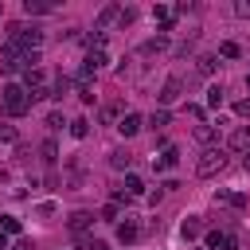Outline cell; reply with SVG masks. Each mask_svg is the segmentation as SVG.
Segmentation results:
<instances>
[{
    "label": "cell",
    "mask_w": 250,
    "mask_h": 250,
    "mask_svg": "<svg viewBox=\"0 0 250 250\" xmlns=\"http://www.w3.org/2000/svg\"><path fill=\"white\" fill-rule=\"evenodd\" d=\"M0 250H8V234L4 230H0Z\"/></svg>",
    "instance_id": "cell-33"
},
{
    "label": "cell",
    "mask_w": 250,
    "mask_h": 250,
    "mask_svg": "<svg viewBox=\"0 0 250 250\" xmlns=\"http://www.w3.org/2000/svg\"><path fill=\"white\" fill-rule=\"evenodd\" d=\"M129 160H133V156H129L125 148H117V152H109V164H113V168H129Z\"/></svg>",
    "instance_id": "cell-19"
},
{
    "label": "cell",
    "mask_w": 250,
    "mask_h": 250,
    "mask_svg": "<svg viewBox=\"0 0 250 250\" xmlns=\"http://www.w3.org/2000/svg\"><path fill=\"white\" fill-rule=\"evenodd\" d=\"M12 250H35V246H31V242H27V238H23V242H16V246H12Z\"/></svg>",
    "instance_id": "cell-32"
},
{
    "label": "cell",
    "mask_w": 250,
    "mask_h": 250,
    "mask_svg": "<svg viewBox=\"0 0 250 250\" xmlns=\"http://www.w3.org/2000/svg\"><path fill=\"white\" fill-rule=\"evenodd\" d=\"M246 90H250V74H246Z\"/></svg>",
    "instance_id": "cell-36"
},
{
    "label": "cell",
    "mask_w": 250,
    "mask_h": 250,
    "mask_svg": "<svg viewBox=\"0 0 250 250\" xmlns=\"http://www.w3.org/2000/svg\"><path fill=\"white\" fill-rule=\"evenodd\" d=\"M39 43H43V31H35V27H27V23H12L8 27V51H20V55H31V51H39Z\"/></svg>",
    "instance_id": "cell-1"
},
{
    "label": "cell",
    "mask_w": 250,
    "mask_h": 250,
    "mask_svg": "<svg viewBox=\"0 0 250 250\" xmlns=\"http://www.w3.org/2000/svg\"><path fill=\"white\" fill-rule=\"evenodd\" d=\"M234 16H238V20H250V0H238V4H234Z\"/></svg>",
    "instance_id": "cell-27"
},
{
    "label": "cell",
    "mask_w": 250,
    "mask_h": 250,
    "mask_svg": "<svg viewBox=\"0 0 250 250\" xmlns=\"http://www.w3.org/2000/svg\"><path fill=\"white\" fill-rule=\"evenodd\" d=\"M176 164H180V148H176V145H168V148L160 152V160L152 156V168H156V172H168V168H176Z\"/></svg>",
    "instance_id": "cell-7"
},
{
    "label": "cell",
    "mask_w": 250,
    "mask_h": 250,
    "mask_svg": "<svg viewBox=\"0 0 250 250\" xmlns=\"http://www.w3.org/2000/svg\"><path fill=\"white\" fill-rule=\"evenodd\" d=\"M242 164H246V172H250V152H246V156H242Z\"/></svg>",
    "instance_id": "cell-35"
},
{
    "label": "cell",
    "mask_w": 250,
    "mask_h": 250,
    "mask_svg": "<svg viewBox=\"0 0 250 250\" xmlns=\"http://www.w3.org/2000/svg\"><path fill=\"white\" fill-rule=\"evenodd\" d=\"M0 94H4V98H0V109H4L8 117H23V113L31 109V102H35V98H31L23 86H16V82H8Z\"/></svg>",
    "instance_id": "cell-2"
},
{
    "label": "cell",
    "mask_w": 250,
    "mask_h": 250,
    "mask_svg": "<svg viewBox=\"0 0 250 250\" xmlns=\"http://www.w3.org/2000/svg\"><path fill=\"white\" fill-rule=\"evenodd\" d=\"M39 152H43V164H55V141H43Z\"/></svg>",
    "instance_id": "cell-26"
},
{
    "label": "cell",
    "mask_w": 250,
    "mask_h": 250,
    "mask_svg": "<svg viewBox=\"0 0 250 250\" xmlns=\"http://www.w3.org/2000/svg\"><path fill=\"white\" fill-rule=\"evenodd\" d=\"M137 238H141V227L125 215V223H117V242H125V246H129V242H137Z\"/></svg>",
    "instance_id": "cell-9"
},
{
    "label": "cell",
    "mask_w": 250,
    "mask_h": 250,
    "mask_svg": "<svg viewBox=\"0 0 250 250\" xmlns=\"http://www.w3.org/2000/svg\"><path fill=\"white\" fill-rule=\"evenodd\" d=\"M47 125H51V129H62L66 121H62V113H51V117H47Z\"/></svg>",
    "instance_id": "cell-30"
},
{
    "label": "cell",
    "mask_w": 250,
    "mask_h": 250,
    "mask_svg": "<svg viewBox=\"0 0 250 250\" xmlns=\"http://www.w3.org/2000/svg\"><path fill=\"white\" fill-rule=\"evenodd\" d=\"M0 227H4V234H20V219H16V215H4Z\"/></svg>",
    "instance_id": "cell-25"
},
{
    "label": "cell",
    "mask_w": 250,
    "mask_h": 250,
    "mask_svg": "<svg viewBox=\"0 0 250 250\" xmlns=\"http://www.w3.org/2000/svg\"><path fill=\"white\" fill-rule=\"evenodd\" d=\"M148 125H152V129H164V125H168V109H156V113L148 117Z\"/></svg>",
    "instance_id": "cell-22"
},
{
    "label": "cell",
    "mask_w": 250,
    "mask_h": 250,
    "mask_svg": "<svg viewBox=\"0 0 250 250\" xmlns=\"http://www.w3.org/2000/svg\"><path fill=\"white\" fill-rule=\"evenodd\" d=\"M234 113H238V117H250V98H242V102H234Z\"/></svg>",
    "instance_id": "cell-29"
},
{
    "label": "cell",
    "mask_w": 250,
    "mask_h": 250,
    "mask_svg": "<svg viewBox=\"0 0 250 250\" xmlns=\"http://www.w3.org/2000/svg\"><path fill=\"white\" fill-rule=\"evenodd\" d=\"M66 227H70V234H86V227H94V215L90 211H74L66 219Z\"/></svg>",
    "instance_id": "cell-8"
},
{
    "label": "cell",
    "mask_w": 250,
    "mask_h": 250,
    "mask_svg": "<svg viewBox=\"0 0 250 250\" xmlns=\"http://www.w3.org/2000/svg\"><path fill=\"white\" fill-rule=\"evenodd\" d=\"M23 12H27V16H47V12H51V4H31V0H27V4H23Z\"/></svg>",
    "instance_id": "cell-21"
},
{
    "label": "cell",
    "mask_w": 250,
    "mask_h": 250,
    "mask_svg": "<svg viewBox=\"0 0 250 250\" xmlns=\"http://www.w3.org/2000/svg\"><path fill=\"white\" fill-rule=\"evenodd\" d=\"M207 105H211V109L223 105V86H211V90H207Z\"/></svg>",
    "instance_id": "cell-20"
},
{
    "label": "cell",
    "mask_w": 250,
    "mask_h": 250,
    "mask_svg": "<svg viewBox=\"0 0 250 250\" xmlns=\"http://www.w3.org/2000/svg\"><path fill=\"white\" fill-rule=\"evenodd\" d=\"M0 141H16V129L12 125H0Z\"/></svg>",
    "instance_id": "cell-31"
},
{
    "label": "cell",
    "mask_w": 250,
    "mask_h": 250,
    "mask_svg": "<svg viewBox=\"0 0 250 250\" xmlns=\"http://www.w3.org/2000/svg\"><path fill=\"white\" fill-rule=\"evenodd\" d=\"M113 20H121V8H117V4H109V8H105V12L98 16V31H102L105 23H113Z\"/></svg>",
    "instance_id": "cell-14"
},
{
    "label": "cell",
    "mask_w": 250,
    "mask_h": 250,
    "mask_svg": "<svg viewBox=\"0 0 250 250\" xmlns=\"http://www.w3.org/2000/svg\"><path fill=\"white\" fill-rule=\"evenodd\" d=\"M219 55H223V59H238V55H242V47H238L234 39H227V43L219 47Z\"/></svg>",
    "instance_id": "cell-17"
},
{
    "label": "cell",
    "mask_w": 250,
    "mask_h": 250,
    "mask_svg": "<svg viewBox=\"0 0 250 250\" xmlns=\"http://www.w3.org/2000/svg\"><path fill=\"white\" fill-rule=\"evenodd\" d=\"M70 133H74V137H86V133H90V121H86V117L70 121Z\"/></svg>",
    "instance_id": "cell-23"
},
{
    "label": "cell",
    "mask_w": 250,
    "mask_h": 250,
    "mask_svg": "<svg viewBox=\"0 0 250 250\" xmlns=\"http://www.w3.org/2000/svg\"><path fill=\"white\" fill-rule=\"evenodd\" d=\"M199 230H203V223H199L195 215H188V219H184V227H180V234H184V238H195Z\"/></svg>",
    "instance_id": "cell-13"
},
{
    "label": "cell",
    "mask_w": 250,
    "mask_h": 250,
    "mask_svg": "<svg viewBox=\"0 0 250 250\" xmlns=\"http://www.w3.org/2000/svg\"><path fill=\"white\" fill-rule=\"evenodd\" d=\"M180 94H184V78H180V74H168V82H164V86H160V94H156V98H160V109H168Z\"/></svg>",
    "instance_id": "cell-4"
},
{
    "label": "cell",
    "mask_w": 250,
    "mask_h": 250,
    "mask_svg": "<svg viewBox=\"0 0 250 250\" xmlns=\"http://www.w3.org/2000/svg\"><path fill=\"white\" fill-rule=\"evenodd\" d=\"M121 188H125L129 195H145V180H141V176H125V184H121Z\"/></svg>",
    "instance_id": "cell-15"
},
{
    "label": "cell",
    "mask_w": 250,
    "mask_h": 250,
    "mask_svg": "<svg viewBox=\"0 0 250 250\" xmlns=\"http://www.w3.org/2000/svg\"><path fill=\"white\" fill-rule=\"evenodd\" d=\"M66 90H70V78H66V74H59V78L51 82V98H62Z\"/></svg>",
    "instance_id": "cell-16"
},
{
    "label": "cell",
    "mask_w": 250,
    "mask_h": 250,
    "mask_svg": "<svg viewBox=\"0 0 250 250\" xmlns=\"http://www.w3.org/2000/svg\"><path fill=\"white\" fill-rule=\"evenodd\" d=\"M227 148H234V152H250V125H238V129L227 137Z\"/></svg>",
    "instance_id": "cell-6"
},
{
    "label": "cell",
    "mask_w": 250,
    "mask_h": 250,
    "mask_svg": "<svg viewBox=\"0 0 250 250\" xmlns=\"http://www.w3.org/2000/svg\"><path fill=\"white\" fill-rule=\"evenodd\" d=\"M223 168H227V148H203V156L195 160V176H203V180L219 176Z\"/></svg>",
    "instance_id": "cell-3"
},
{
    "label": "cell",
    "mask_w": 250,
    "mask_h": 250,
    "mask_svg": "<svg viewBox=\"0 0 250 250\" xmlns=\"http://www.w3.org/2000/svg\"><path fill=\"white\" fill-rule=\"evenodd\" d=\"M102 219H109V223H117V203H105V207H102Z\"/></svg>",
    "instance_id": "cell-28"
},
{
    "label": "cell",
    "mask_w": 250,
    "mask_h": 250,
    "mask_svg": "<svg viewBox=\"0 0 250 250\" xmlns=\"http://www.w3.org/2000/svg\"><path fill=\"white\" fill-rule=\"evenodd\" d=\"M207 250H238V242H234V234H227V230H211V234H207Z\"/></svg>",
    "instance_id": "cell-5"
},
{
    "label": "cell",
    "mask_w": 250,
    "mask_h": 250,
    "mask_svg": "<svg viewBox=\"0 0 250 250\" xmlns=\"http://www.w3.org/2000/svg\"><path fill=\"white\" fill-rule=\"evenodd\" d=\"M211 137H215V125H195V141H203V145H207Z\"/></svg>",
    "instance_id": "cell-24"
},
{
    "label": "cell",
    "mask_w": 250,
    "mask_h": 250,
    "mask_svg": "<svg viewBox=\"0 0 250 250\" xmlns=\"http://www.w3.org/2000/svg\"><path fill=\"white\" fill-rule=\"evenodd\" d=\"M105 62H109V59H105V51H90V55H86V66H94V70H102Z\"/></svg>",
    "instance_id": "cell-18"
},
{
    "label": "cell",
    "mask_w": 250,
    "mask_h": 250,
    "mask_svg": "<svg viewBox=\"0 0 250 250\" xmlns=\"http://www.w3.org/2000/svg\"><path fill=\"white\" fill-rule=\"evenodd\" d=\"M141 125H145V121H141V113H125V117L117 121L121 137H137V133H141Z\"/></svg>",
    "instance_id": "cell-10"
},
{
    "label": "cell",
    "mask_w": 250,
    "mask_h": 250,
    "mask_svg": "<svg viewBox=\"0 0 250 250\" xmlns=\"http://www.w3.org/2000/svg\"><path fill=\"white\" fill-rule=\"evenodd\" d=\"M164 47H168V35H152V39L141 43V55H156V51H164Z\"/></svg>",
    "instance_id": "cell-11"
},
{
    "label": "cell",
    "mask_w": 250,
    "mask_h": 250,
    "mask_svg": "<svg viewBox=\"0 0 250 250\" xmlns=\"http://www.w3.org/2000/svg\"><path fill=\"white\" fill-rule=\"evenodd\" d=\"M195 62H199V74H215L219 70V55H199Z\"/></svg>",
    "instance_id": "cell-12"
},
{
    "label": "cell",
    "mask_w": 250,
    "mask_h": 250,
    "mask_svg": "<svg viewBox=\"0 0 250 250\" xmlns=\"http://www.w3.org/2000/svg\"><path fill=\"white\" fill-rule=\"evenodd\" d=\"M90 250H109V246L105 242H90Z\"/></svg>",
    "instance_id": "cell-34"
}]
</instances>
